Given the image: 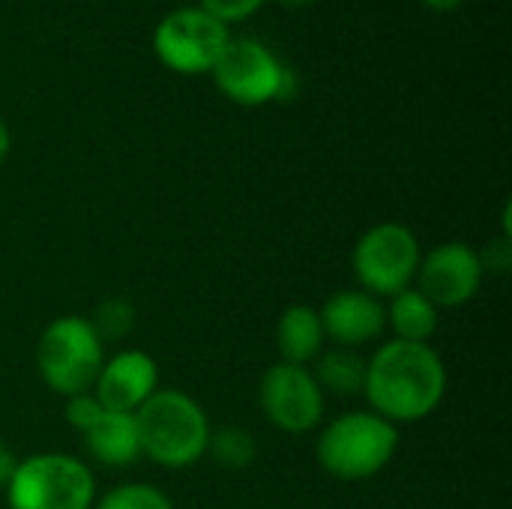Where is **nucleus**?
I'll return each instance as SVG.
<instances>
[{
	"label": "nucleus",
	"mask_w": 512,
	"mask_h": 509,
	"mask_svg": "<svg viewBox=\"0 0 512 509\" xmlns=\"http://www.w3.org/2000/svg\"><path fill=\"white\" fill-rule=\"evenodd\" d=\"M258 405L273 429L285 435H306L321 426L327 396L321 393L309 366L279 360L261 375Z\"/></svg>",
	"instance_id": "9"
},
{
	"label": "nucleus",
	"mask_w": 512,
	"mask_h": 509,
	"mask_svg": "<svg viewBox=\"0 0 512 509\" xmlns=\"http://www.w3.org/2000/svg\"><path fill=\"white\" fill-rule=\"evenodd\" d=\"M423 261V246L405 222H378L354 243V276L360 291L390 300L411 288Z\"/></svg>",
	"instance_id": "6"
},
{
	"label": "nucleus",
	"mask_w": 512,
	"mask_h": 509,
	"mask_svg": "<svg viewBox=\"0 0 512 509\" xmlns=\"http://www.w3.org/2000/svg\"><path fill=\"white\" fill-rule=\"evenodd\" d=\"M324 348H327V336L318 309L309 303H291L276 321V351L282 363L312 366Z\"/></svg>",
	"instance_id": "14"
},
{
	"label": "nucleus",
	"mask_w": 512,
	"mask_h": 509,
	"mask_svg": "<svg viewBox=\"0 0 512 509\" xmlns=\"http://www.w3.org/2000/svg\"><path fill=\"white\" fill-rule=\"evenodd\" d=\"M105 411H108V408L93 396V390H90V393L69 396L66 405H63V417H66V423H69V429H75L78 435H84Z\"/></svg>",
	"instance_id": "20"
},
{
	"label": "nucleus",
	"mask_w": 512,
	"mask_h": 509,
	"mask_svg": "<svg viewBox=\"0 0 512 509\" xmlns=\"http://www.w3.org/2000/svg\"><path fill=\"white\" fill-rule=\"evenodd\" d=\"M282 3H288V6H306V3H312V0H282Z\"/></svg>",
	"instance_id": "26"
},
{
	"label": "nucleus",
	"mask_w": 512,
	"mask_h": 509,
	"mask_svg": "<svg viewBox=\"0 0 512 509\" xmlns=\"http://www.w3.org/2000/svg\"><path fill=\"white\" fill-rule=\"evenodd\" d=\"M141 456L165 471L195 468L207 456L210 417L183 390L159 387L135 414Z\"/></svg>",
	"instance_id": "2"
},
{
	"label": "nucleus",
	"mask_w": 512,
	"mask_h": 509,
	"mask_svg": "<svg viewBox=\"0 0 512 509\" xmlns=\"http://www.w3.org/2000/svg\"><path fill=\"white\" fill-rule=\"evenodd\" d=\"M90 324H93V330L99 333L102 342H114V339H123L126 333H132V327H135V309H132V303L111 297V300H102L96 306Z\"/></svg>",
	"instance_id": "19"
},
{
	"label": "nucleus",
	"mask_w": 512,
	"mask_h": 509,
	"mask_svg": "<svg viewBox=\"0 0 512 509\" xmlns=\"http://www.w3.org/2000/svg\"><path fill=\"white\" fill-rule=\"evenodd\" d=\"M9 147H12V132H9V126H6V120L0 117V162L9 156Z\"/></svg>",
	"instance_id": "24"
},
{
	"label": "nucleus",
	"mask_w": 512,
	"mask_h": 509,
	"mask_svg": "<svg viewBox=\"0 0 512 509\" xmlns=\"http://www.w3.org/2000/svg\"><path fill=\"white\" fill-rule=\"evenodd\" d=\"M228 39V27L201 6L171 9L153 27V51L159 63L177 75L210 72Z\"/></svg>",
	"instance_id": "8"
},
{
	"label": "nucleus",
	"mask_w": 512,
	"mask_h": 509,
	"mask_svg": "<svg viewBox=\"0 0 512 509\" xmlns=\"http://www.w3.org/2000/svg\"><path fill=\"white\" fill-rule=\"evenodd\" d=\"M420 3H426V6L435 9V12H450V9H456L462 0H420Z\"/></svg>",
	"instance_id": "25"
},
{
	"label": "nucleus",
	"mask_w": 512,
	"mask_h": 509,
	"mask_svg": "<svg viewBox=\"0 0 512 509\" xmlns=\"http://www.w3.org/2000/svg\"><path fill=\"white\" fill-rule=\"evenodd\" d=\"M483 279L486 270L480 261V249L462 240H447L423 255L414 288L444 312L471 303L480 294Z\"/></svg>",
	"instance_id": "10"
},
{
	"label": "nucleus",
	"mask_w": 512,
	"mask_h": 509,
	"mask_svg": "<svg viewBox=\"0 0 512 509\" xmlns=\"http://www.w3.org/2000/svg\"><path fill=\"white\" fill-rule=\"evenodd\" d=\"M84 450L93 462L105 468H129L141 459L135 417L123 411H105L84 435Z\"/></svg>",
	"instance_id": "13"
},
{
	"label": "nucleus",
	"mask_w": 512,
	"mask_h": 509,
	"mask_svg": "<svg viewBox=\"0 0 512 509\" xmlns=\"http://www.w3.org/2000/svg\"><path fill=\"white\" fill-rule=\"evenodd\" d=\"M33 360L42 384L54 396L69 399L93 390L105 363V342L93 330L90 318L60 315L42 330Z\"/></svg>",
	"instance_id": "4"
},
{
	"label": "nucleus",
	"mask_w": 512,
	"mask_h": 509,
	"mask_svg": "<svg viewBox=\"0 0 512 509\" xmlns=\"http://www.w3.org/2000/svg\"><path fill=\"white\" fill-rule=\"evenodd\" d=\"M447 363L432 342L387 339L366 360L363 396L369 411L393 426L432 417L447 396Z\"/></svg>",
	"instance_id": "1"
},
{
	"label": "nucleus",
	"mask_w": 512,
	"mask_h": 509,
	"mask_svg": "<svg viewBox=\"0 0 512 509\" xmlns=\"http://www.w3.org/2000/svg\"><path fill=\"white\" fill-rule=\"evenodd\" d=\"M207 456L225 468V471H243L255 462L258 456V444L255 438L240 429V426H222L210 432V444H207Z\"/></svg>",
	"instance_id": "17"
},
{
	"label": "nucleus",
	"mask_w": 512,
	"mask_h": 509,
	"mask_svg": "<svg viewBox=\"0 0 512 509\" xmlns=\"http://www.w3.org/2000/svg\"><path fill=\"white\" fill-rule=\"evenodd\" d=\"M15 465H18V456L9 444L0 441V489H6V483L12 480L15 474Z\"/></svg>",
	"instance_id": "23"
},
{
	"label": "nucleus",
	"mask_w": 512,
	"mask_h": 509,
	"mask_svg": "<svg viewBox=\"0 0 512 509\" xmlns=\"http://www.w3.org/2000/svg\"><path fill=\"white\" fill-rule=\"evenodd\" d=\"M210 75L225 99L246 108L288 99L297 87L294 72L258 39H228Z\"/></svg>",
	"instance_id": "7"
},
{
	"label": "nucleus",
	"mask_w": 512,
	"mask_h": 509,
	"mask_svg": "<svg viewBox=\"0 0 512 509\" xmlns=\"http://www.w3.org/2000/svg\"><path fill=\"white\" fill-rule=\"evenodd\" d=\"M512 237H498L489 243V249L480 252V261H483V270L486 273H507L512 264Z\"/></svg>",
	"instance_id": "22"
},
{
	"label": "nucleus",
	"mask_w": 512,
	"mask_h": 509,
	"mask_svg": "<svg viewBox=\"0 0 512 509\" xmlns=\"http://www.w3.org/2000/svg\"><path fill=\"white\" fill-rule=\"evenodd\" d=\"M321 327L327 342L333 348L360 351L366 345H375L387 330L384 303L360 288H345L327 297V303L318 309Z\"/></svg>",
	"instance_id": "11"
},
{
	"label": "nucleus",
	"mask_w": 512,
	"mask_h": 509,
	"mask_svg": "<svg viewBox=\"0 0 512 509\" xmlns=\"http://www.w3.org/2000/svg\"><path fill=\"white\" fill-rule=\"evenodd\" d=\"M3 495L9 509H93L96 477L72 453H33L18 459Z\"/></svg>",
	"instance_id": "5"
},
{
	"label": "nucleus",
	"mask_w": 512,
	"mask_h": 509,
	"mask_svg": "<svg viewBox=\"0 0 512 509\" xmlns=\"http://www.w3.org/2000/svg\"><path fill=\"white\" fill-rule=\"evenodd\" d=\"M264 3H267V0H201L198 6L228 27V24L246 21V18L255 15Z\"/></svg>",
	"instance_id": "21"
},
{
	"label": "nucleus",
	"mask_w": 512,
	"mask_h": 509,
	"mask_svg": "<svg viewBox=\"0 0 512 509\" xmlns=\"http://www.w3.org/2000/svg\"><path fill=\"white\" fill-rule=\"evenodd\" d=\"M399 450V426L375 411H348L330 420L315 444L318 465L339 483H363L378 477Z\"/></svg>",
	"instance_id": "3"
},
{
	"label": "nucleus",
	"mask_w": 512,
	"mask_h": 509,
	"mask_svg": "<svg viewBox=\"0 0 512 509\" xmlns=\"http://www.w3.org/2000/svg\"><path fill=\"white\" fill-rule=\"evenodd\" d=\"M93 509H177L174 501L150 483H123L96 495Z\"/></svg>",
	"instance_id": "18"
},
{
	"label": "nucleus",
	"mask_w": 512,
	"mask_h": 509,
	"mask_svg": "<svg viewBox=\"0 0 512 509\" xmlns=\"http://www.w3.org/2000/svg\"><path fill=\"white\" fill-rule=\"evenodd\" d=\"M321 393L327 396H360L366 381V357L348 348H324L309 366Z\"/></svg>",
	"instance_id": "16"
},
{
	"label": "nucleus",
	"mask_w": 512,
	"mask_h": 509,
	"mask_svg": "<svg viewBox=\"0 0 512 509\" xmlns=\"http://www.w3.org/2000/svg\"><path fill=\"white\" fill-rule=\"evenodd\" d=\"M156 390H159V366L141 348H123L105 357L93 384V396L108 411H123V414H135Z\"/></svg>",
	"instance_id": "12"
},
{
	"label": "nucleus",
	"mask_w": 512,
	"mask_h": 509,
	"mask_svg": "<svg viewBox=\"0 0 512 509\" xmlns=\"http://www.w3.org/2000/svg\"><path fill=\"white\" fill-rule=\"evenodd\" d=\"M387 330H393V339L402 342H432L441 327V309L423 297L414 285L399 291L384 306Z\"/></svg>",
	"instance_id": "15"
}]
</instances>
